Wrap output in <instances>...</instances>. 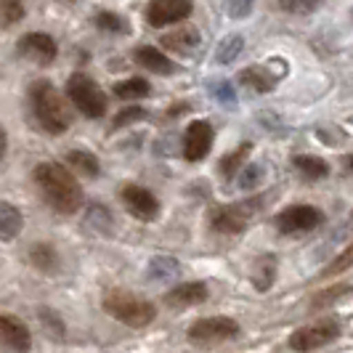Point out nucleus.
<instances>
[{"instance_id": "30", "label": "nucleus", "mask_w": 353, "mask_h": 353, "mask_svg": "<svg viewBox=\"0 0 353 353\" xmlns=\"http://www.w3.org/2000/svg\"><path fill=\"white\" fill-rule=\"evenodd\" d=\"M250 3H252V0H231V3H229V14H231V17H236V19L248 17L250 8H252Z\"/></svg>"}, {"instance_id": "5", "label": "nucleus", "mask_w": 353, "mask_h": 353, "mask_svg": "<svg viewBox=\"0 0 353 353\" xmlns=\"http://www.w3.org/2000/svg\"><path fill=\"white\" fill-rule=\"evenodd\" d=\"M337 335H340V324L332 321V319H321L316 324H308V327L295 330L290 335V340H287V345L298 353H308L321 348V345H330Z\"/></svg>"}, {"instance_id": "24", "label": "nucleus", "mask_w": 353, "mask_h": 353, "mask_svg": "<svg viewBox=\"0 0 353 353\" xmlns=\"http://www.w3.org/2000/svg\"><path fill=\"white\" fill-rule=\"evenodd\" d=\"M93 24L99 30H106V32H128V21L117 14H109V11H101L93 17Z\"/></svg>"}, {"instance_id": "4", "label": "nucleus", "mask_w": 353, "mask_h": 353, "mask_svg": "<svg viewBox=\"0 0 353 353\" xmlns=\"http://www.w3.org/2000/svg\"><path fill=\"white\" fill-rule=\"evenodd\" d=\"M67 99H70L72 106H74L77 112H83L90 120L104 117L106 96L99 90V85L90 80L88 74H83V72H74V74H72L70 80H67Z\"/></svg>"}, {"instance_id": "33", "label": "nucleus", "mask_w": 353, "mask_h": 353, "mask_svg": "<svg viewBox=\"0 0 353 353\" xmlns=\"http://www.w3.org/2000/svg\"><path fill=\"white\" fill-rule=\"evenodd\" d=\"M351 19H353V11H351Z\"/></svg>"}, {"instance_id": "6", "label": "nucleus", "mask_w": 353, "mask_h": 353, "mask_svg": "<svg viewBox=\"0 0 353 353\" xmlns=\"http://www.w3.org/2000/svg\"><path fill=\"white\" fill-rule=\"evenodd\" d=\"M239 335V324L229 316H208L196 319L189 327V340L196 345H208V343H223Z\"/></svg>"}, {"instance_id": "12", "label": "nucleus", "mask_w": 353, "mask_h": 353, "mask_svg": "<svg viewBox=\"0 0 353 353\" xmlns=\"http://www.w3.org/2000/svg\"><path fill=\"white\" fill-rule=\"evenodd\" d=\"M212 125L205 120H194V123L186 128L183 133V157L189 162H199V159L208 157L212 146Z\"/></svg>"}, {"instance_id": "1", "label": "nucleus", "mask_w": 353, "mask_h": 353, "mask_svg": "<svg viewBox=\"0 0 353 353\" xmlns=\"http://www.w3.org/2000/svg\"><path fill=\"white\" fill-rule=\"evenodd\" d=\"M32 178H35L43 199L56 212L72 215V212H77L83 208V186L77 183L74 173L67 170L64 165H59V162H40L35 168V173H32Z\"/></svg>"}, {"instance_id": "7", "label": "nucleus", "mask_w": 353, "mask_h": 353, "mask_svg": "<svg viewBox=\"0 0 353 353\" xmlns=\"http://www.w3.org/2000/svg\"><path fill=\"white\" fill-rule=\"evenodd\" d=\"M324 223V212L311 205H292L276 215V229L282 234H308Z\"/></svg>"}, {"instance_id": "25", "label": "nucleus", "mask_w": 353, "mask_h": 353, "mask_svg": "<svg viewBox=\"0 0 353 353\" xmlns=\"http://www.w3.org/2000/svg\"><path fill=\"white\" fill-rule=\"evenodd\" d=\"M239 53H242V37L231 35V37H226V40H221L218 56H215V59H218L221 64H229V61H234Z\"/></svg>"}, {"instance_id": "13", "label": "nucleus", "mask_w": 353, "mask_h": 353, "mask_svg": "<svg viewBox=\"0 0 353 353\" xmlns=\"http://www.w3.org/2000/svg\"><path fill=\"white\" fill-rule=\"evenodd\" d=\"M0 348H8L14 353H27L32 348V335L24 321L17 316L0 314Z\"/></svg>"}, {"instance_id": "26", "label": "nucleus", "mask_w": 353, "mask_h": 353, "mask_svg": "<svg viewBox=\"0 0 353 353\" xmlns=\"http://www.w3.org/2000/svg\"><path fill=\"white\" fill-rule=\"evenodd\" d=\"M248 152H250V143H245V146H239L236 152H231L229 157H226L223 162H221V170H223V176H226V178L234 176V170H236V168H239V165L245 162V157H248Z\"/></svg>"}, {"instance_id": "10", "label": "nucleus", "mask_w": 353, "mask_h": 353, "mask_svg": "<svg viewBox=\"0 0 353 353\" xmlns=\"http://www.w3.org/2000/svg\"><path fill=\"white\" fill-rule=\"evenodd\" d=\"M192 14V0H152L146 8V21L152 27H168Z\"/></svg>"}, {"instance_id": "15", "label": "nucleus", "mask_w": 353, "mask_h": 353, "mask_svg": "<svg viewBox=\"0 0 353 353\" xmlns=\"http://www.w3.org/2000/svg\"><path fill=\"white\" fill-rule=\"evenodd\" d=\"M199 46V32L194 27H178L173 32L162 35V48L173 53H183V56H192L194 48Z\"/></svg>"}, {"instance_id": "34", "label": "nucleus", "mask_w": 353, "mask_h": 353, "mask_svg": "<svg viewBox=\"0 0 353 353\" xmlns=\"http://www.w3.org/2000/svg\"><path fill=\"white\" fill-rule=\"evenodd\" d=\"M351 218H353V212H351Z\"/></svg>"}, {"instance_id": "3", "label": "nucleus", "mask_w": 353, "mask_h": 353, "mask_svg": "<svg viewBox=\"0 0 353 353\" xmlns=\"http://www.w3.org/2000/svg\"><path fill=\"white\" fill-rule=\"evenodd\" d=\"M104 311L112 319H117V321H123L128 327H133V330L149 327L154 321V316H157V308L152 303L139 298V295H133V292H128V290H112V292H106Z\"/></svg>"}, {"instance_id": "32", "label": "nucleus", "mask_w": 353, "mask_h": 353, "mask_svg": "<svg viewBox=\"0 0 353 353\" xmlns=\"http://www.w3.org/2000/svg\"><path fill=\"white\" fill-rule=\"evenodd\" d=\"M348 168L353 170V157H348Z\"/></svg>"}, {"instance_id": "19", "label": "nucleus", "mask_w": 353, "mask_h": 353, "mask_svg": "<svg viewBox=\"0 0 353 353\" xmlns=\"http://www.w3.org/2000/svg\"><path fill=\"white\" fill-rule=\"evenodd\" d=\"M67 162H70L72 170H77L80 176L96 178L99 176V159L93 157L90 152H83V149H72L67 154Z\"/></svg>"}, {"instance_id": "17", "label": "nucleus", "mask_w": 353, "mask_h": 353, "mask_svg": "<svg viewBox=\"0 0 353 353\" xmlns=\"http://www.w3.org/2000/svg\"><path fill=\"white\" fill-rule=\"evenodd\" d=\"M24 218L11 202H0V242H11L21 234Z\"/></svg>"}, {"instance_id": "11", "label": "nucleus", "mask_w": 353, "mask_h": 353, "mask_svg": "<svg viewBox=\"0 0 353 353\" xmlns=\"http://www.w3.org/2000/svg\"><path fill=\"white\" fill-rule=\"evenodd\" d=\"M120 196H123V205L128 208V212L141 218V221H154L159 215L157 196L152 194L149 189H143V186L128 183V186H123V194Z\"/></svg>"}, {"instance_id": "27", "label": "nucleus", "mask_w": 353, "mask_h": 353, "mask_svg": "<svg viewBox=\"0 0 353 353\" xmlns=\"http://www.w3.org/2000/svg\"><path fill=\"white\" fill-rule=\"evenodd\" d=\"M279 6L290 14H311L319 8V0H279Z\"/></svg>"}, {"instance_id": "8", "label": "nucleus", "mask_w": 353, "mask_h": 353, "mask_svg": "<svg viewBox=\"0 0 353 353\" xmlns=\"http://www.w3.org/2000/svg\"><path fill=\"white\" fill-rule=\"evenodd\" d=\"M258 210V202L252 199V202H239V205H226V208H221V210L212 212L210 223L212 229L218 231V234H239V231L248 229L250 218H252V212Z\"/></svg>"}, {"instance_id": "31", "label": "nucleus", "mask_w": 353, "mask_h": 353, "mask_svg": "<svg viewBox=\"0 0 353 353\" xmlns=\"http://www.w3.org/2000/svg\"><path fill=\"white\" fill-rule=\"evenodd\" d=\"M6 146H8V139H6V130L0 128V157L6 154Z\"/></svg>"}, {"instance_id": "16", "label": "nucleus", "mask_w": 353, "mask_h": 353, "mask_svg": "<svg viewBox=\"0 0 353 353\" xmlns=\"http://www.w3.org/2000/svg\"><path fill=\"white\" fill-rule=\"evenodd\" d=\"M133 59L141 64L143 70L157 72V74H173V72H176V64L159 51V48H154V46H141V48H136Z\"/></svg>"}, {"instance_id": "29", "label": "nucleus", "mask_w": 353, "mask_h": 353, "mask_svg": "<svg viewBox=\"0 0 353 353\" xmlns=\"http://www.w3.org/2000/svg\"><path fill=\"white\" fill-rule=\"evenodd\" d=\"M143 117H146V109H139V106H130V109H125L123 114H117V117H114V128H120V125L133 123V120H143Z\"/></svg>"}, {"instance_id": "21", "label": "nucleus", "mask_w": 353, "mask_h": 353, "mask_svg": "<svg viewBox=\"0 0 353 353\" xmlns=\"http://www.w3.org/2000/svg\"><path fill=\"white\" fill-rule=\"evenodd\" d=\"M112 90H114V96H117V99L130 101V99H143V96H149V83L141 80V77H130V80L117 83Z\"/></svg>"}, {"instance_id": "2", "label": "nucleus", "mask_w": 353, "mask_h": 353, "mask_svg": "<svg viewBox=\"0 0 353 353\" xmlns=\"http://www.w3.org/2000/svg\"><path fill=\"white\" fill-rule=\"evenodd\" d=\"M30 101H32V112H35L37 123L43 130H48L53 136L64 133L72 125V112L64 96L53 88L48 80H37L30 88Z\"/></svg>"}, {"instance_id": "28", "label": "nucleus", "mask_w": 353, "mask_h": 353, "mask_svg": "<svg viewBox=\"0 0 353 353\" xmlns=\"http://www.w3.org/2000/svg\"><path fill=\"white\" fill-rule=\"evenodd\" d=\"M348 265H353V248H348L340 258H337L335 263L330 265L327 271H324V276H332V274H340V271H345Z\"/></svg>"}, {"instance_id": "20", "label": "nucleus", "mask_w": 353, "mask_h": 353, "mask_svg": "<svg viewBox=\"0 0 353 353\" xmlns=\"http://www.w3.org/2000/svg\"><path fill=\"white\" fill-rule=\"evenodd\" d=\"M239 83L248 85V88H252L255 93H268V90L274 88V77H271L268 72L261 70V67H250V70H245L242 74H239Z\"/></svg>"}, {"instance_id": "23", "label": "nucleus", "mask_w": 353, "mask_h": 353, "mask_svg": "<svg viewBox=\"0 0 353 353\" xmlns=\"http://www.w3.org/2000/svg\"><path fill=\"white\" fill-rule=\"evenodd\" d=\"M24 19V6L21 0H0V24L3 27H11Z\"/></svg>"}, {"instance_id": "14", "label": "nucleus", "mask_w": 353, "mask_h": 353, "mask_svg": "<svg viewBox=\"0 0 353 353\" xmlns=\"http://www.w3.org/2000/svg\"><path fill=\"white\" fill-rule=\"evenodd\" d=\"M208 284L205 282H183L173 287L168 295H165V303L170 308H189V305H199V303L208 301Z\"/></svg>"}, {"instance_id": "18", "label": "nucleus", "mask_w": 353, "mask_h": 353, "mask_svg": "<svg viewBox=\"0 0 353 353\" xmlns=\"http://www.w3.org/2000/svg\"><path fill=\"white\" fill-rule=\"evenodd\" d=\"M30 261H32L35 268L46 271V274H53L59 268V255H56V250L48 242H37L35 248L30 250Z\"/></svg>"}, {"instance_id": "9", "label": "nucleus", "mask_w": 353, "mask_h": 353, "mask_svg": "<svg viewBox=\"0 0 353 353\" xmlns=\"http://www.w3.org/2000/svg\"><path fill=\"white\" fill-rule=\"evenodd\" d=\"M17 48L19 56H24V59H30L35 64H51L53 59H56V53H59L56 40L51 35H46V32H27V35H21Z\"/></svg>"}, {"instance_id": "22", "label": "nucleus", "mask_w": 353, "mask_h": 353, "mask_svg": "<svg viewBox=\"0 0 353 353\" xmlns=\"http://www.w3.org/2000/svg\"><path fill=\"white\" fill-rule=\"evenodd\" d=\"M295 168H298L305 178H311V181H319V178H324L327 173H330V168H327V162H324V159L308 157V154L295 157Z\"/></svg>"}]
</instances>
